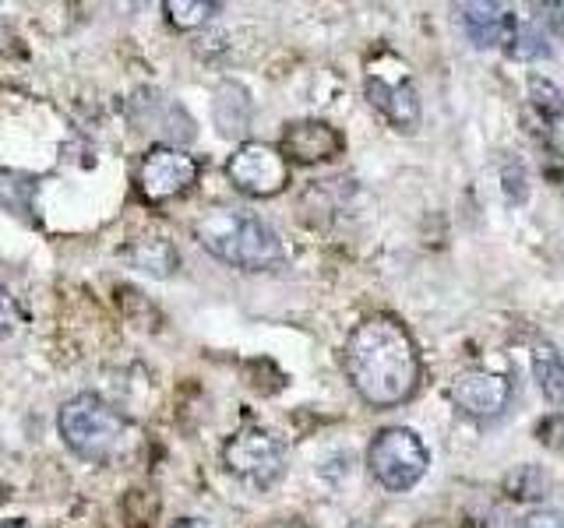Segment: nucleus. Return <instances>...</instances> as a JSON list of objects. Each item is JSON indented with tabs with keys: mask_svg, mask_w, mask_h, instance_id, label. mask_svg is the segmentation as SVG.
Here are the masks:
<instances>
[{
	"mask_svg": "<svg viewBox=\"0 0 564 528\" xmlns=\"http://www.w3.org/2000/svg\"><path fill=\"white\" fill-rule=\"evenodd\" d=\"M349 384L370 409H395L420 384V352L410 328L388 314H375L349 331L343 349Z\"/></svg>",
	"mask_w": 564,
	"mask_h": 528,
	"instance_id": "nucleus-1",
	"label": "nucleus"
},
{
	"mask_svg": "<svg viewBox=\"0 0 564 528\" xmlns=\"http://www.w3.org/2000/svg\"><path fill=\"white\" fill-rule=\"evenodd\" d=\"M194 240L208 254H216L219 261L234 264L240 272H272L286 261V246H282L275 229L240 208L205 211L194 222Z\"/></svg>",
	"mask_w": 564,
	"mask_h": 528,
	"instance_id": "nucleus-2",
	"label": "nucleus"
},
{
	"mask_svg": "<svg viewBox=\"0 0 564 528\" xmlns=\"http://www.w3.org/2000/svg\"><path fill=\"white\" fill-rule=\"evenodd\" d=\"M57 427H61L64 444L78 458H85V462H96V465L117 462L134 440L131 422L123 419L113 405H106L96 395L70 398L57 416Z\"/></svg>",
	"mask_w": 564,
	"mask_h": 528,
	"instance_id": "nucleus-3",
	"label": "nucleus"
},
{
	"mask_svg": "<svg viewBox=\"0 0 564 528\" xmlns=\"http://www.w3.org/2000/svg\"><path fill=\"white\" fill-rule=\"evenodd\" d=\"M364 92L367 102L392 123L395 131L413 134L420 128V92L416 81L410 75L402 57H395L392 50H378L375 57L367 61L364 70Z\"/></svg>",
	"mask_w": 564,
	"mask_h": 528,
	"instance_id": "nucleus-4",
	"label": "nucleus"
},
{
	"mask_svg": "<svg viewBox=\"0 0 564 528\" xmlns=\"http://www.w3.org/2000/svg\"><path fill=\"white\" fill-rule=\"evenodd\" d=\"M367 469L388 493H405L427 475L431 451L410 427H384L367 448Z\"/></svg>",
	"mask_w": 564,
	"mask_h": 528,
	"instance_id": "nucleus-5",
	"label": "nucleus"
},
{
	"mask_svg": "<svg viewBox=\"0 0 564 528\" xmlns=\"http://www.w3.org/2000/svg\"><path fill=\"white\" fill-rule=\"evenodd\" d=\"M223 465L234 472L240 483L254 490H269L286 475V448H282V440L272 437L269 430L243 427L226 440Z\"/></svg>",
	"mask_w": 564,
	"mask_h": 528,
	"instance_id": "nucleus-6",
	"label": "nucleus"
},
{
	"mask_svg": "<svg viewBox=\"0 0 564 528\" xmlns=\"http://www.w3.org/2000/svg\"><path fill=\"white\" fill-rule=\"evenodd\" d=\"M226 176L247 198H275L290 184V158L275 145H261V141H243V145L229 155Z\"/></svg>",
	"mask_w": 564,
	"mask_h": 528,
	"instance_id": "nucleus-7",
	"label": "nucleus"
},
{
	"mask_svg": "<svg viewBox=\"0 0 564 528\" xmlns=\"http://www.w3.org/2000/svg\"><path fill=\"white\" fill-rule=\"evenodd\" d=\"M198 180V158L176 145H155L138 166V194L152 205L181 198Z\"/></svg>",
	"mask_w": 564,
	"mask_h": 528,
	"instance_id": "nucleus-8",
	"label": "nucleus"
},
{
	"mask_svg": "<svg viewBox=\"0 0 564 528\" xmlns=\"http://www.w3.org/2000/svg\"><path fill=\"white\" fill-rule=\"evenodd\" d=\"M448 395L455 402L458 413H466L469 419H494L508 409L511 402V381L505 374H494V370H463Z\"/></svg>",
	"mask_w": 564,
	"mask_h": 528,
	"instance_id": "nucleus-9",
	"label": "nucleus"
},
{
	"mask_svg": "<svg viewBox=\"0 0 564 528\" xmlns=\"http://www.w3.org/2000/svg\"><path fill=\"white\" fill-rule=\"evenodd\" d=\"M455 18H458V25H463V32L469 35V43L473 46H480V50H511L519 40V18L516 11H511L508 4H458L455 8Z\"/></svg>",
	"mask_w": 564,
	"mask_h": 528,
	"instance_id": "nucleus-10",
	"label": "nucleus"
},
{
	"mask_svg": "<svg viewBox=\"0 0 564 528\" xmlns=\"http://www.w3.org/2000/svg\"><path fill=\"white\" fill-rule=\"evenodd\" d=\"M346 148V138L325 120H296L282 134V155L293 163H325Z\"/></svg>",
	"mask_w": 564,
	"mask_h": 528,
	"instance_id": "nucleus-11",
	"label": "nucleus"
},
{
	"mask_svg": "<svg viewBox=\"0 0 564 528\" xmlns=\"http://www.w3.org/2000/svg\"><path fill=\"white\" fill-rule=\"evenodd\" d=\"M123 261L152 278H170L176 272V264H181V254H176V246L163 237H141L123 246Z\"/></svg>",
	"mask_w": 564,
	"mask_h": 528,
	"instance_id": "nucleus-12",
	"label": "nucleus"
},
{
	"mask_svg": "<svg viewBox=\"0 0 564 528\" xmlns=\"http://www.w3.org/2000/svg\"><path fill=\"white\" fill-rule=\"evenodd\" d=\"M533 377L546 402H554V405L564 402V356L551 342H540L533 349Z\"/></svg>",
	"mask_w": 564,
	"mask_h": 528,
	"instance_id": "nucleus-13",
	"label": "nucleus"
},
{
	"mask_svg": "<svg viewBox=\"0 0 564 528\" xmlns=\"http://www.w3.org/2000/svg\"><path fill=\"white\" fill-rule=\"evenodd\" d=\"M551 490V480L540 465H519L516 472L505 480V493L511 501H540Z\"/></svg>",
	"mask_w": 564,
	"mask_h": 528,
	"instance_id": "nucleus-14",
	"label": "nucleus"
},
{
	"mask_svg": "<svg viewBox=\"0 0 564 528\" xmlns=\"http://www.w3.org/2000/svg\"><path fill=\"white\" fill-rule=\"evenodd\" d=\"M163 11L170 18V25L176 29H202L219 11V4L216 0H166Z\"/></svg>",
	"mask_w": 564,
	"mask_h": 528,
	"instance_id": "nucleus-15",
	"label": "nucleus"
},
{
	"mask_svg": "<svg viewBox=\"0 0 564 528\" xmlns=\"http://www.w3.org/2000/svg\"><path fill=\"white\" fill-rule=\"evenodd\" d=\"M529 99H533V106L543 117H564V92L554 81L533 75L529 78Z\"/></svg>",
	"mask_w": 564,
	"mask_h": 528,
	"instance_id": "nucleus-16",
	"label": "nucleus"
},
{
	"mask_svg": "<svg viewBox=\"0 0 564 528\" xmlns=\"http://www.w3.org/2000/svg\"><path fill=\"white\" fill-rule=\"evenodd\" d=\"M22 307H18V299L11 296V289L0 282V342L4 339H14L18 328H22Z\"/></svg>",
	"mask_w": 564,
	"mask_h": 528,
	"instance_id": "nucleus-17",
	"label": "nucleus"
},
{
	"mask_svg": "<svg viewBox=\"0 0 564 528\" xmlns=\"http://www.w3.org/2000/svg\"><path fill=\"white\" fill-rule=\"evenodd\" d=\"M508 53L516 61H536V57H546L551 46L543 43V35L536 29H519V40H516V46H511Z\"/></svg>",
	"mask_w": 564,
	"mask_h": 528,
	"instance_id": "nucleus-18",
	"label": "nucleus"
},
{
	"mask_svg": "<svg viewBox=\"0 0 564 528\" xmlns=\"http://www.w3.org/2000/svg\"><path fill=\"white\" fill-rule=\"evenodd\" d=\"M536 440L543 448H551L557 454H564V413L557 416H546L540 427H536Z\"/></svg>",
	"mask_w": 564,
	"mask_h": 528,
	"instance_id": "nucleus-19",
	"label": "nucleus"
},
{
	"mask_svg": "<svg viewBox=\"0 0 564 528\" xmlns=\"http://www.w3.org/2000/svg\"><path fill=\"white\" fill-rule=\"evenodd\" d=\"M522 528H564V515L561 510H533L525 515Z\"/></svg>",
	"mask_w": 564,
	"mask_h": 528,
	"instance_id": "nucleus-20",
	"label": "nucleus"
},
{
	"mask_svg": "<svg viewBox=\"0 0 564 528\" xmlns=\"http://www.w3.org/2000/svg\"><path fill=\"white\" fill-rule=\"evenodd\" d=\"M546 14V25H551L557 35H564V0H551V4L540 8Z\"/></svg>",
	"mask_w": 564,
	"mask_h": 528,
	"instance_id": "nucleus-21",
	"label": "nucleus"
},
{
	"mask_svg": "<svg viewBox=\"0 0 564 528\" xmlns=\"http://www.w3.org/2000/svg\"><path fill=\"white\" fill-rule=\"evenodd\" d=\"M173 528H208L205 521H198V518H181Z\"/></svg>",
	"mask_w": 564,
	"mask_h": 528,
	"instance_id": "nucleus-22",
	"label": "nucleus"
},
{
	"mask_svg": "<svg viewBox=\"0 0 564 528\" xmlns=\"http://www.w3.org/2000/svg\"><path fill=\"white\" fill-rule=\"evenodd\" d=\"M0 528H29L25 521H0Z\"/></svg>",
	"mask_w": 564,
	"mask_h": 528,
	"instance_id": "nucleus-23",
	"label": "nucleus"
},
{
	"mask_svg": "<svg viewBox=\"0 0 564 528\" xmlns=\"http://www.w3.org/2000/svg\"><path fill=\"white\" fill-rule=\"evenodd\" d=\"M275 528H307V525H300V521H282V525H275Z\"/></svg>",
	"mask_w": 564,
	"mask_h": 528,
	"instance_id": "nucleus-24",
	"label": "nucleus"
}]
</instances>
